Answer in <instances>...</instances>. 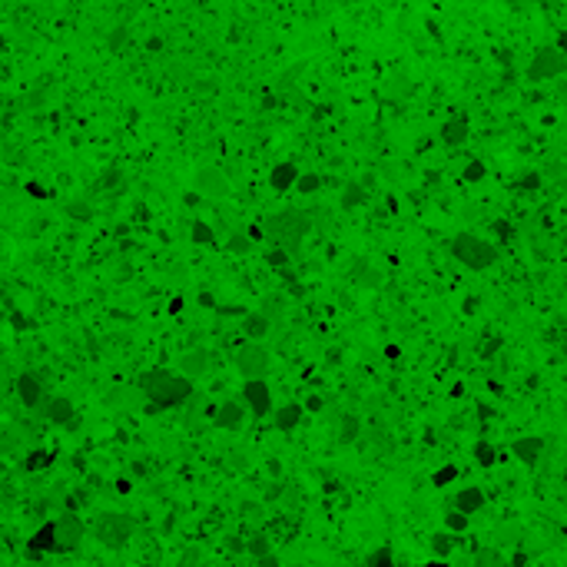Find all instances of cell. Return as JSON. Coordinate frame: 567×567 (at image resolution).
<instances>
[{"label":"cell","mask_w":567,"mask_h":567,"mask_svg":"<svg viewBox=\"0 0 567 567\" xmlns=\"http://www.w3.org/2000/svg\"><path fill=\"white\" fill-rule=\"evenodd\" d=\"M140 388L146 392V398L153 402V408H176L192 398V382L186 375H176L170 368H150L140 375Z\"/></svg>","instance_id":"obj_1"},{"label":"cell","mask_w":567,"mask_h":567,"mask_svg":"<svg viewBox=\"0 0 567 567\" xmlns=\"http://www.w3.org/2000/svg\"><path fill=\"white\" fill-rule=\"evenodd\" d=\"M308 229H312V219H308L302 209H282V212H276V216H269V219L262 222L266 239H269L272 246L286 249L288 256L302 246V239L308 236Z\"/></svg>","instance_id":"obj_2"},{"label":"cell","mask_w":567,"mask_h":567,"mask_svg":"<svg viewBox=\"0 0 567 567\" xmlns=\"http://www.w3.org/2000/svg\"><path fill=\"white\" fill-rule=\"evenodd\" d=\"M452 256L462 262V266L474 269V272L488 269V266L498 262V249H494L488 239L474 236V232H462V236H454V239H452Z\"/></svg>","instance_id":"obj_3"},{"label":"cell","mask_w":567,"mask_h":567,"mask_svg":"<svg viewBox=\"0 0 567 567\" xmlns=\"http://www.w3.org/2000/svg\"><path fill=\"white\" fill-rule=\"evenodd\" d=\"M93 538L103 544V548H123L126 541L133 538V518L130 514H100L93 524Z\"/></svg>","instance_id":"obj_4"},{"label":"cell","mask_w":567,"mask_h":567,"mask_svg":"<svg viewBox=\"0 0 567 567\" xmlns=\"http://www.w3.org/2000/svg\"><path fill=\"white\" fill-rule=\"evenodd\" d=\"M83 534H87V524L73 511H60L53 518V544H57L53 551H77Z\"/></svg>","instance_id":"obj_5"},{"label":"cell","mask_w":567,"mask_h":567,"mask_svg":"<svg viewBox=\"0 0 567 567\" xmlns=\"http://www.w3.org/2000/svg\"><path fill=\"white\" fill-rule=\"evenodd\" d=\"M269 365H272V358L259 342H246V345H239V352H236V368H239V375L246 378V382H249V378H262L269 372Z\"/></svg>","instance_id":"obj_6"},{"label":"cell","mask_w":567,"mask_h":567,"mask_svg":"<svg viewBox=\"0 0 567 567\" xmlns=\"http://www.w3.org/2000/svg\"><path fill=\"white\" fill-rule=\"evenodd\" d=\"M567 67V60L564 53H561L558 47H544L538 53V57L531 60V67H528V80H534V83H541V80H551V77H561Z\"/></svg>","instance_id":"obj_7"},{"label":"cell","mask_w":567,"mask_h":567,"mask_svg":"<svg viewBox=\"0 0 567 567\" xmlns=\"http://www.w3.org/2000/svg\"><path fill=\"white\" fill-rule=\"evenodd\" d=\"M192 186H196L199 196H226V192H229V180H226V173L216 170V166H202V170H196Z\"/></svg>","instance_id":"obj_8"},{"label":"cell","mask_w":567,"mask_h":567,"mask_svg":"<svg viewBox=\"0 0 567 567\" xmlns=\"http://www.w3.org/2000/svg\"><path fill=\"white\" fill-rule=\"evenodd\" d=\"M242 398L252 408V415H259V418H266L272 412V392L262 378H249V382L242 385Z\"/></svg>","instance_id":"obj_9"},{"label":"cell","mask_w":567,"mask_h":567,"mask_svg":"<svg viewBox=\"0 0 567 567\" xmlns=\"http://www.w3.org/2000/svg\"><path fill=\"white\" fill-rule=\"evenodd\" d=\"M17 395L27 408L37 412L40 405H43V378H40L37 372H24V375L17 378Z\"/></svg>","instance_id":"obj_10"},{"label":"cell","mask_w":567,"mask_h":567,"mask_svg":"<svg viewBox=\"0 0 567 567\" xmlns=\"http://www.w3.org/2000/svg\"><path fill=\"white\" fill-rule=\"evenodd\" d=\"M40 412L47 415L50 425H60V428H73L77 425V408L70 398H50L47 408H40Z\"/></svg>","instance_id":"obj_11"},{"label":"cell","mask_w":567,"mask_h":567,"mask_svg":"<svg viewBox=\"0 0 567 567\" xmlns=\"http://www.w3.org/2000/svg\"><path fill=\"white\" fill-rule=\"evenodd\" d=\"M511 452H514V458H518L521 464L534 468V464L541 462V452H544V438H541V435H528V438H518V442L511 444Z\"/></svg>","instance_id":"obj_12"},{"label":"cell","mask_w":567,"mask_h":567,"mask_svg":"<svg viewBox=\"0 0 567 567\" xmlns=\"http://www.w3.org/2000/svg\"><path fill=\"white\" fill-rule=\"evenodd\" d=\"M180 368H183L186 378H196L209 368V352L206 348H189L186 355H180Z\"/></svg>","instance_id":"obj_13"},{"label":"cell","mask_w":567,"mask_h":567,"mask_svg":"<svg viewBox=\"0 0 567 567\" xmlns=\"http://www.w3.org/2000/svg\"><path fill=\"white\" fill-rule=\"evenodd\" d=\"M53 548H57V544H53V521H47V524H40V528L33 531L27 551H30V558H37V554H47V551H53Z\"/></svg>","instance_id":"obj_14"},{"label":"cell","mask_w":567,"mask_h":567,"mask_svg":"<svg viewBox=\"0 0 567 567\" xmlns=\"http://www.w3.org/2000/svg\"><path fill=\"white\" fill-rule=\"evenodd\" d=\"M484 508V491L481 488H462L454 494V511L462 514H474V511Z\"/></svg>","instance_id":"obj_15"},{"label":"cell","mask_w":567,"mask_h":567,"mask_svg":"<svg viewBox=\"0 0 567 567\" xmlns=\"http://www.w3.org/2000/svg\"><path fill=\"white\" fill-rule=\"evenodd\" d=\"M464 140H468V116H452V120L442 126V143L462 146Z\"/></svg>","instance_id":"obj_16"},{"label":"cell","mask_w":567,"mask_h":567,"mask_svg":"<svg viewBox=\"0 0 567 567\" xmlns=\"http://www.w3.org/2000/svg\"><path fill=\"white\" fill-rule=\"evenodd\" d=\"M296 180H298V166L296 163H279L269 173V183H272V189H276V192L292 189V186H296Z\"/></svg>","instance_id":"obj_17"},{"label":"cell","mask_w":567,"mask_h":567,"mask_svg":"<svg viewBox=\"0 0 567 567\" xmlns=\"http://www.w3.org/2000/svg\"><path fill=\"white\" fill-rule=\"evenodd\" d=\"M298 422H302V405L298 402H288L282 408H276V428L279 432H292Z\"/></svg>","instance_id":"obj_18"},{"label":"cell","mask_w":567,"mask_h":567,"mask_svg":"<svg viewBox=\"0 0 567 567\" xmlns=\"http://www.w3.org/2000/svg\"><path fill=\"white\" fill-rule=\"evenodd\" d=\"M242 415H246V408H242L239 402H222L219 412H216V422H219L222 428H239Z\"/></svg>","instance_id":"obj_19"},{"label":"cell","mask_w":567,"mask_h":567,"mask_svg":"<svg viewBox=\"0 0 567 567\" xmlns=\"http://www.w3.org/2000/svg\"><path fill=\"white\" fill-rule=\"evenodd\" d=\"M272 322L266 316H259V312H252V316H246V322H242V332H246V338L249 342H259L262 335H269Z\"/></svg>","instance_id":"obj_20"},{"label":"cell","mask_w":567,"mask_h":567,"mask_svg":"<svg viewBox=\"0 0 567 567\" xmlns=\"http://www.w3.org/2000/svg\"><path fill=\"white\" fill-rule=\"evenodd\" d=\"M259 316H266V318H269V322H276V318H282V316H286V296H282V292H269V296L262 298Z\"/></svg>","instance_id":"obj_21"},{"label":"cell","mask_w":567,"mask_h":567,"mask_svg":"<svg viewBox=\"0 0 567 567\" xmlns=\"http://www.w3.org/2000/svg\"><path fill=\"white\" fill-rule=\"evenodd\" d=\"M474 567H504V558H501V551L494 548H481L474 554Z\"/></svg>","instance_id":"obj_22"},{"label":"cell","mask_w":567,"mask_h":567,"mask_svg":"<svg viewBox=\"0 0 567 567\" xmlns=\"http://www.w3.org/2000/svg\"><path fill=\"white\" fill-rule=\"evenodd\" d=\"M352 279H355L358 286H365V288H375L378 282H382V279H378V272H372L365 262H358L355 269H352Z\"/></svg>","instance_id":"obj_23"},{"label":"cell","mask_w":567,"mask_h":567,"mask_svg":"<svg viewBox=\"0 0 567 567\" xmlns=\"http://www.w3.org/2000/svg\"><path fill=\"white\" fill-rule=\"evenodd\" d=\"M365 567H395V554L392 548H375L365 558Z\"/></svg>","instance_id":"obj_24"},{"label":"cell","mask_w":567,"mask_h":567,"mask_svg":"<svg viewBox=\"0 0 567 567\" xmlns=\"http://www.w3.org/2000/svg\"><path fill=\"white\" fill-rule=\"evenodd\" d=\"M192 242H199V246H216V232L206 226V222H192Z\"/></svg>","instance_id":"obj_25"},{"label":"cell","mask_w":567,"mask_h":567,"mask_svg":"<svg viewBox=\"0 0 567 567\" xmlns=\"http://www.w3.org/2000/svg\"><path fill=\"white\" fill-rule=\"evenodd\" d=\"M474 462L484 464V468L498 462V452H494V444H488V442H478V444H474Z\"/></svg>","instance_id":"obj_26"},{"label":"cell","mask_w":567,"mask_h":567,"mask_svg":"<svg viewBox=\"0 0 567 567\" xmlns=\"http://www.w3.org/2000/svg\"><path fill=\"white\" fill-rule=\"evenodd\" d=\"M362 199H365V189H362L358 183H348L345 192H342V206H345V209H352V206H358Z\"/></svg>","instance_id":"obj_27"},{"label":"cell","mask_w":567,"mask_h":567,"mask_svg":"<svg viewBox=\"0 0 567 567\" xmlns=\"http://www.w3.org/2000/svg\"><path fill=\"white\" fill-rule=\"evenodd\" d=\"M246 548H249V554L256 561L259 558H266V554H272V544H269V538H262V534H256V538L249 541V544H246Z\"/></svg>","instance_id":"obj_28"},{"label":"cell","mask_w":567,"mask_h":567,"mask_svg":"<svg viewBox=\"0 0 567 567\" xmlns=\"http://www.w3.org/2000/svg\"><path fill=\"white\" fill-rule=\"evenodd\" d=\"M484 176H488V170H484V163H481V160H472V163L464 166L462 180H464V183H478V180H484Z\"/></svg>","instance_id":"obj_29"},{"label":"cell","mask_w":567,"mask_h":567,"mask_svg":"<svg viewBox=\"0 0 567 567\" xmlns=\"http://www.w3.org/2000/svg\"><path fill=\"white\" fill-rule=\"evenodd\" d=\"M226 249L236 252V256H242V252H249V249H252V239H249V236H242V232H236V236H229Z\"/></svg>","instance_id":"obj_30"},{"label":"cell","mask_w":567,"mask_h":567,"mask_svg":"<svg viewBox=\"0 0 567 567\" xmlns=\"http://www.w3.org/2000/svg\"><path fill=\"white\" fill-rule=\"evenodd\" d=\"M266 262H269L272 269H286V266H288V252L279 249V246H272V249L266 252Z\"/></svg>","instance_id":"obj_31"},{"label":"cell","mask_w":567,"mask_h":567,"mask_svg":"<svg viewBox=\"0 0 567 567\" xmlns=\"http://www.w3.org/2000/svg\"><path fill=\"white\" fill-rule=\"evenodd\" d=\"M50 458H53V454H50V452H30V454H27V464H24V468H27V472H37V468H47V464H50Z\"/></svg>","instance_id":"obj_32"},{"label":"cell","mask_w":567,"mask_h":567,"mask_svg":"<svg viewBox=\"0 0 567 567\" xmlns=\"http://www.w3.org/2000/svg\"><path fill=\"white\" fill-rule=\"evenodd\" d=\"M452 548H454V538H452V534H435V538H432V551L438 554V558H444V554H448Z\"/></svg>","instance_id":"obj_33"},{"label":"cell","mask_w":567,"mask_h":567,"mask_svg":"<svg viewBox=\"0 0 567 567\" xmlns=\"http://www.w3.org/2000/svg\"><path fill=\"white\" fill-rule=\"evenodd\" d=\"M444 524H448V531H454V534H462V531L468 528V514H462V511H452V514L444 518Z\"/></svg>","instance_id":"obj_34"},{"label":"cell","mask_w":567,"mask_h":567,"mask_svg":"<svg viewBox=\"0 0 567 567\" xmlns=\"http://www.w3.org/2000/svg\"><path fill=\"white\" fill-rule=\"evenodd\" d=\"M296 186H298V192H316L318 186H322V180H318L316 173H302L296 180Z\"/></svg>","instance_id":"obj_35"},{"label":"cell","mask_w":567,"mask_h":567,"mask_svg":"<svg viewBox=\"0 0 567 567\" xmlns=\"http://www.w3.org/2000/svg\"><path fill=\"white\" fill-rule=\"evenodd\" d=\"M454 478H458V468L448 464V468H442V472H435V488H444V484H452Z\"/></svg>","instance_id":"obj_36"},{"label":"cell","mask_w":567,"mask_h":567,"mask_svg":"<svg viewBox=\"0 0 567 567\" xmlns=\"http://www.w3.org/2000/svg\"><path fill=\"white\" fill-rule=\"evenodd\" d=\"M355 435H358V422L352 415H345V418H342V442H352Z\"/></svg>","instance_id":"obj_37"},{"label":"cell","mask_w":567,"mask_h":567,"mask_svg":"<svg viewBox=\"0 0 567 567\" xmlns=\"http://www.w3.org/2000/svg\"><path fill=\"white\" fill-rule=\"evenodd\" d=\"M67 212H70V216H73V219H80V222H87L90 216H93V212H90L87 206H83V202H70V206H67Z\"/></svg>","instance_id":"obj_38"},{"label":"cell","mask_w":567,"mask_h":567,"mask_svg":"<svg viewBox=\"0 0 567 567\" xmlns=\"http://www.w3.org/2000/svg\"><path fill=\"white\" fill-rule=\"evenodd\" d=\"M524 564H528V554H524V551H518L511 561H504V567H524Z\"/></svg>","instance_id":"obj_39"},{"label":"cell","mask_w":567,"mask_h":567,"mask_svg":"<svg viewBox=\"0 0 567 567\" xmlns=\"http://www.w3.org/2000/svg\"><path fill=\"white\" fill-rule=\"evenodd\" d=\"M302 412H322V398H318V395H312V398L306 402V408H302Z\"/></svg>","instance_id":"obj_40"},{"label":"cell","mask_w":567,"mask_h":567,"mask_svg":"<svg viewBox=\"0 0 567 567\" xmlns=\"http://www.w3.org/2000/svg\"><path fill=\"white\" fill-rule=\"evenodd\" d=\"M494 232H498L501 239H511V226H508V222H494Z\"/></svg>","instance_id":"obj_41"},{"label":"cell","mask_w":567,"mask_h":567,"mask_svg":"<svg viewBox=\"0 0 567 567\" xmlns=\"http://www.w3.org/2000/svg\"><path fill=\"white\" fill-rule=\"evenodd\" d=\"M10 448H14V438L7 432H0V452H10Z\"/></svg>","instance_id":"obj_42"},{"label":"cell","mask_w":567,"mask_h":567,"mask_svg":"<svg viewBox=\"0 0 567 567\" xmlns=\"http://www.w3.org/2000/svg\"><path fill=\"white\" fill-rule=\"evenodd\" d=\"M259 564L262 567H279V558H276V554H266V558H259Z\"/></svg>","instance_id":"obj_43"},{"label":"cell","mask_w":567,"mask_h":567,"mask_svg":"<svg viewBox=\"0 0 567 567\" xmlns=\"http://www.w3.org/2000/svg\"><path fill=\"white\" fill-rule=\"evenodd\" d=\"M116 491H120V494H130L133 488H130V481H116Z\"/></svg>","instance_id":"obj_44"},{"label":"cell","mask_w":567,"mask_h":567,"mask_svg":"<svg viewBox=\"0 0 567 567\" xmlns=\"http://www.w3.org/2000/svg\"><path fill=\"white\" fill-rule=\"evenodd\" d=\"M385 358H392V362H395V358H398V348L388 345V348H385Z\"/></svg>","instance_id":"obj_45"},{"label":"cell","mask_w":567,"mask_h":567,"mask_svg":"<svg viewBox=\"0 0 567 567\" xmlns=\"http://www.w3.org/2000/svg\"><path fill=\"white\" fill-rule=\"evenodd\" d=\"M422 567H448V564H444V561L438 558V561H428V564H422Z\"/></svg>","instance_id":"obj_46"},{"label":"cell","mask_w":567,"mask_h":567,"mask_svg":"<svg viewBox=\"0 0 567 567\" xmlns=\"http://www.w3.org/2000/svg\"><path fill=\"white\" fill-rule=\"evenodd\" d=\"M0 50H4V37H0Z\"/></svg>","instance_id":"obj_47"}]
</instances>
